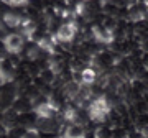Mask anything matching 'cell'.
I'll return each mask as SVG.
<instances>
[{
	"label": "cell",
	"instance_id": "6da1fadb",
	"mask_svg": "<svg viewBox=\"0 0 148 138\" xmlns=\"http://www.w3.org/2000/svg\"><path fill=\"white\" fill-rule=\"evenodd\" d=\"M109 112H110V104H109V100H107L104 96L94 99V100L89 104V107H87L89 118L94 120V122H102Z\"/></svg>",
	"mask_w": 148,
	"mask_h": 138
},
{
	"label": "cell",
	"instance_id": "7a4b0ae2",
	"mask_svg": "<svg viewBox=\"0 0 148 138\" xmlns=\"http://www.w3.org/2000/svg\"><path fill=\"white\" fill-rule=\"evenodd\" d=\"M2 43H3L5 51L10 54H18L23 49V44H25L23 43V36L18 35V33H7L3 36V40H2Z\"/></svg>",
	"mask_w": 148,
	"mask_h": 138
},
{
	"label": "cell",
	"instance_id": "3957f363",
	"mask_svg": "<svg viewBox=\"0 0 148 138\" xmlns=\"http://www.w3.org/2000/svg\"><path fill=\"white\" fill-rule=\"evenodd\" d=\"M76 28L77 27H76L74 21L63 23V25L58 28V31H56V38H58L61 43H69L74 38V35H76Z\"/></svg>",
	"mask_w": 148,
	"mask_h": 138
},
{
	"label": "cell",
	"instance_id": "277c9868",
	"mask_svg": "<svg viewBox=\"0 0 148 138\" xmlns=\"http://www.w3.org/2000/svg\"><path fill=\"white\" fill-rule=\"evenodd\" d=\"M13 66H12L10 59H2L0 61V84H7V82H12L13 81Z\"/></svg>",
	"mask_w": 148,
	"mask_h": 138
},
{
	"label": "cell",
	"instance_id": "5b68a950",
	"mask_svg": "<svg viewBox=\"0 0 148 138\" xmlns=\"http://www.w3.org/2000/svg\"><path fill=\"white\" fill-rule=\"evenodd\" d=\"M35 113L38 115V118H53V115L56 113V105L53 102H41L40 105H36Z\"/></svg>",
	"mask_w": 148,
	"mask_h": 138
},
{
	"label": "cell",
	"instance_id": "8992f818",
	"mask_svg": "<svg viewBox=\"0 0 148 138\" xmlns=\"http://www.w3.org/2000/svg\"><path fill=\"white\" fill-rule=\"evenodd\" d=\"M64 138H86V130L79 123H71L63 133Z\"/></svg>",
	"mask_w": 148,
	"mask_h": 138
},
{
	"label": "cell",
	"instance_id": "52a82bcc",
	"mask_svg": "<svg viewBox=\"0 0 148 138\" xmlns=\"http://www.w3.org/2000/svg\"><path fill=\"white\" fill-rule=\"evenodd\" d=\"M92 33H94L95 40L99 43H112V40H114V33H112V30H109V28L94 27L92 28Z\"/></svg>",
	"mask_w": 148,
	"mask_h": 138
},
{
	"label": "cell",
	"instance_id": "ba28073f",
	"mask_svg": "<svg viewBox=\"0 0 148 138\" xmlns=\"http://www.w3.org/2000/svg\"><path fill=\"white\" fill-rule=\"evenodd\" d=\"M2 21L5 23V27H20L21 21H23V18H21V15H18V13H13V12H7V13H3V16H2Z\"/></svg>",
	"mask_w": 148,
	"mask_h": 138
},
{
	"label": "cell",
	"instance_id": "9c48e42d",
	"mask_svg": "<svg viewBox=\"0 0 148 138\" xmlns=\"http://www.w3.org/2000/svg\"><path fill=\"white\" fill-rule=\"evenodd\" d=\"M58 127V123L54 122L53 118H38V128L40 132H45V133H53Z\"/></svg>",
	"mask_w": 148,
	"mask_h": 138
},
{
	"label": "cell",
	"instance_id": "30bf717a",
	"mask_svg": "<svg viewBox=\"0 0 148 138\" xmlns=\"http://www.w3.org/2000/svg\"><path fill=\"white\" fill-rule=\"evenodd\" d=\"M95 77H97V74H95V69L92 68H86L81 72V82L84 85H92L95 82Z\"/></svg>",
	"mask_w": 148,
	"mask_h": 138
},
{
	"label": "cell",
	"instance_id": "8fae6325",
	"mask_svg": "<svg viewBox=\"0 0 148 138\" xmlns=\"http://www.w3.org/2000/svg\"><path fill=\"white\" fill-rule=\"evenodd\" d=\"M53 43H54V38L49 36V35H45L43 38H40V41H38V46L41 49H46V51H53Z\"/></svg>",
	"mask_w": 148,
	"mask_h": 138
},
{
	"label": "cell",
	"instance_id": "7c38bea8",
	"mask_svg": "<svg viewBox=\"0 0 148 138\" xmlns=\"http://www.w3.org/2000/svg\"><path fill=\"white\" fill-rule=\"evenodd\" d=\"M79 87L81 85L77 82H68L66 87H64V94L69 97V99H74V97L77 96V92H79Z\"/></svg>",
	"mask_w": 148,
	"mask_h": 138
},
{
	"label": "cell",
	"instance_id": "4fadbf2b",
	"mask_svg": "<svg viewBox=\"0 0 148 138\" xmlns=\"http://www.w3.org/2000/svg\"><path fill=\"white\" fill-rule=\"evenodd\" d=\"M20 138H41V137H40V133H38L36 130H27Z\"/></svg>",
	"mask_w": 148,
	"mask_h": 138
},
{
	"label": "cell",
	"instance_id": "5bb4252c",
	"mask_svg": "<svg viewBox=\"0 0 148 138\" xmlns=\"http://www.w3.org/2000/svg\"><path fill=\"white\" fill-rule=\"evenodd\" d=\"M7 3L12 7H21L25 3H28V0H7Z\"/></svg>",
	"mask_w": 148,
	"mask_h": 138
},
{
	"label": "cell",
	"instance_id": "9a60e30c",
	"mask_svg": "<svg viewBox=\"0 0 148 138\" xmlns=\"http://www.w3.org/2000/svg\"><path fill=\"white\" fill-rule=\"evenodd\" d=\"M2 59H7V51H5V48H3V43L0 41V61Z\"/></svg>",
	"mask_w": 148,
	"mask_h": 138
},
{
	"label": "cell",
	"instance_id": "2e32d148",
	"mask_svg": "<svg viewBox=\"0 0 148 138\" xmlns=\"http://www.w3.org/2000/svg\"><path fill=\"white\" fill-rule=\"evenodd\" d=\"M0 33H5L7 35V27H5V23L2 21V18H0Z\"/></svg>",
	"mask_w": 148,
	"mask_h": 138
},
{
	"label": "cell",
	"instance_id": "e0dca14e",
	"mask_svg": "<svg viewBox=\"0 0 148 138\" xmlns=\"http://www.w3.org/2000/svg\"><path fill=\"white\" fill-rule=\"evenodd\" d=\"M142 137L143 138H148V125H145V127L142 128Z\"/></svg>",
	"mask_w": 148,
	"mask_h": 138
},
{
	"label": "cell",
	"instance_id": "ac0fdd59",
	"mask_svg": "<svg viewBox=\"0 0 148 138\" xmlns=\"http://www.w3.org/2000/svg\"><path fill=\"white\" fill-rule=\"evenodd\" d=\"M56 138H64V137H63V135H59V137H56Z\"/></svg>",
	"mask_w": 148,
	"mask_h": 138
},
{
	"label": "cell",
	"instance_id": "d6986e66",
	"mask_svg": "<svg viewBox=\"0 0 148 138\" xmlns=\"http://www.w3.org/2000/svg\"><path fill=\"white\" fill-rule=\"evenodd\" d=\"M0 96H2V90H0Z\"/></svg>",
	"mask_w": 148,
	"mask_h": 138
}]
</instances>
